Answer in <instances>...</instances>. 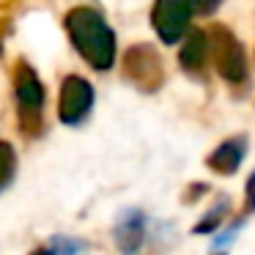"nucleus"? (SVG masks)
<instances>
[{"instance_id": "obj_1", "label": "nucleus", "mask_w": 255, "mask_h": 255, "mask_svg": "<svg viewBox=\"0 0 255 255\" xmlns=\"http://www.w3.org/2000/svg\"><path fill=\"white\" fill-rule=\"evenodd\" d=\"M66 33L72 39L74 50L80 52L85 63L96 72H107L113 69L118 58V41L116 30L110 28V22L105 19V14L99 8L91 6H77L66 14Z\"/></svg>"}, {"instance_id": "obj_2", "label": "nucleus", "mask_w": 255, "mask_h": 255, "mask_svg": "<svg viewBox=\"0 0 255 255\" xmlns=\"http://www.w3.org/2000/svg\"><path fill=\"white\" fill-rule=\"evenodd\" d=\"M209 33V61L214 63L217 74L231 85L247 83V55L244 47L225 25H211Z\"/></svg>"}, {"instance_id": "obj_3", "label": "nucleus", "mask_w": 255, "mask_h": 255, "mask_svg": "<svg viewBox=\"0 0 255 255\" xmlns=\"http://www.w3.org/2000/svg\"><path fill=\"white\" fill-rule=\"evenodd\" d=\"M14 99H17V116H19L22 132L36 134L41 129V113H44L47 94H44L39 74L25 61H19L17 72H14Z\"/></svg>"}, {"instance_id": "obj_4", "label": "nucleus", "mask_w": 255, "mask_h": 255, "mask_svg": "<svg viewBox=\"0 0 255 255\" xmlns=\"http://www.w3.org/2000/svg\"><path fill=\"white\" fill-rule=\"evenodd\" d=\"M192 14L195 11L189 8L187 0H156L151 8V25L162 39V44L173 47L187 39Z\"/></svg>"}, {"instance_id": "obj_5", "label": "nucleus", "mask_w": 255, "mask_h": 255, "mask_svg": "<svg viewBox=\"0 0 255 255\" xmlns=\"http://www.w3.org/2000/svg\"><path fill=\"white\" fill-rule=\"evenodd\" d=\"M124 77L140 91H156L165 80L162 58L151 44H134L124 52Z\"/></svg>"}, {"instance_id": "obj_6", "label": "nucleus", "mask_w": 255, "mask_h": 255, "mask_svg": "<svg viewBox=\"0 0 255 255\" xmlns=\"http://www.w3.org/2000/svg\"><path fill=\"white\" fill-rule=\"evenodd\" d=\"M94 85L80 74H69L61 85V102H58V116L66 127H80L94 110Z\"/></svg>"}, {"instance_id": "obj_7", "label": "nucleus", "mask_w": 255, "mask_h": 255, "mask_svg": "<svg viewBox=\"0 0 255 255\" xmlns=\"http://www.w3.org/2000/svg\"><path fill=\"white\" fill-rule=\"evenodd\" d=\"M113 239L121 255H140L148 242V217L137 206L121 209L113 225Z\"/></svg>"}, {"instance_id": "obj_8", "label": "nucleus", "mask_w": 255, "mask_h": 255, "mask_svg": "<svg viewBox=\"0 0 255 255\" xmlns=\"http://www.w3.org/2000/svg\"><path fill=\"white\" fill-rule=\"evenodd\" d=\"M247 156V137L239 134V137H228L225 143H220L214 148V154L209 156V167H214L217 173L228 176V173H236L239 165Z\"/></svg>"}, {"instance_id": "obj_9", "label": "nucleus", "mask_w": 255, "mask_h": 255, "mask_svg": "<svg viewBox=\"0 0 255 255\" xmlns=\"http://www.w3.org/2000/svg\"><path fill=\"white\" fill-rule=\"evenodd\" d=\"M181 66L187 72H200V69L209 63V33L206 30H189L187 39H184L181 55H178Z\"/></svg>"}, {"instance_id": "obj_10", "label": "nucleus", "mask_w": 255, "mask_h": 255, "mask_svg": "<svg viewBox=\"0 0 255 255\" xmlns=\"http://www.w3.org/2000/svg\"><path fill=\"white\" fill-rule=\"evenodd\" d=\"M85 250H88L85 239H74L61 233V236H52L41 250H33V255H83Z\"/></svg>"}, {"instance_id": "obj_11", "label": "nucleus", "mask_w": 255, "mask_h": 255, "mask_svg": "<svg viewBox=\"0 0 255 255\" xmlns=\"http://www.w3.org/2000/svg\"><path fill=\"white\" fill-rule=\"evenodd\" d=\"M211 209H214V211H206V214L200 217V222L195 225L192 233H198V236H203V233H211V236H214L217 228L222 225V220H225L228 211H231V198H228V195H220V198H217V203L211 206Z\"/></svg>"}, {"instance_id": "obj_12", "label": "nucleus", "mask_w": 255, "mask_h": 255, "mask_svg": "<svg viewBox=\"0 0 255 255\" xmlns=\"http://www.w3.org/2000/svg\"><path fill=\"white\" fill-rule=\"evenodd\" d=\"M244 225H247V214H244V217H236V220H233L231 225L225 228V231H217L214 236H211V253H225V250L231 247V244L236 242L239 236H242Z\"/></svg>"}, {"instance_id": "obj_13", "label": "nucleus", "mask_w": 255, "mask_h": 255, "mask_svg": "<svg viewBox=\"0 0 255 255\" xmlns=\"http://www.w3.org/2000/svg\"><path fill=\"white\" fill-rule=\"evenodd\" d=\"M14 173H17V154L6 140H0V192L11 184Z\"/></svg>"}, {"instance_id": "obj_14", "label": "nucleus", "mask_w": 255, "mask_h": 255, "mask_svg": "<svg viewBox=\"0 0 255 255\" xmlns=\"http://www.w3.org/2000/svg\"><path fill=\"white\" fill-rule=\"evenodd\" d=\"M187 3L195 14H211L222 6V0H187Z\"/></svg>"}, {"instance_id": "obj_15", "label": "nucleus", "mask_w": 255, "mask_h": 255, "mask_svg": "<svg viewBox=\"0 0 255 255\" xmlns=\"http://www.w3.org/2000/svg\"><path fill=\"white\" fill-rule=\"evenodd\" d=\"M247 211L250 214L255 211V173L250 176V181H247Z\"/></svg>"}]
</instances>
